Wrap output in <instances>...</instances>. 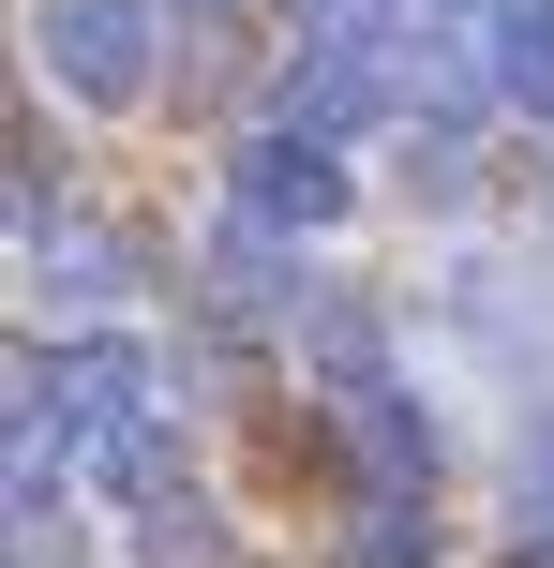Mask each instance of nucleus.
I'll list each match as a JSON object with an SVG mask.
<instances>
[{
  "label": "nucleus",
  "mask_w": 554,
  "mask_h": 568,
  "mask_svg": "<svg viewBox=\"0 0 554 568\" xmlns=\"http://www.w3.org/2000/svg\"><path fill=\"white\" fill-rule=\"evenodd\" d=\"M150 419V344L75 329L60 359H16V449H120Z\"/></svg>",
  "instance_id": "obj_1"
},
{
  "label": "nucleus",
  "mask_w": 554,
  "mask_h": 568,
  "mask_svg": "<svg viewBox=\"0 0 554 568\" xmlns=\"http://www.w3.org/2000/svg\"><path fill=\"white\" fill-rule=\"evenodd\" d=\"M30 45L75 105H150V0H30Z\"/></svg>",
  "instance_id": "obj_2"
},
{
  "label": "nucleus",
  "mask_w": 554,
  "mask_h": 568,
  "mask_svg": "<svg viewBox=\"0 0 554 568\" xmlns=\"http://www.w3.org/2000/svg\"><path fill=\"white\" fill-rule=\"evenodd\" d=\"M225 195H240V225H255V240H330L360 180H345V150H330V135H285V120H270V135L225 165Z\"/></svg>",
  "instance_id": "obj_3"
},
{
  "label": "nucleus",
  "mask_w": 554,
  "mask_h": 568,
  "mask_svg": "<svg viewBox=\"0 0 554 568\" xmlns=\"http://www.w3.org/2000/svg\"><path fill=\"white\" fill-rule=\"evenodd\" d=\"M375 105H390V60L375 45H300L285 90H270V120H285V135H330V150H345Z\"/></svg>",
  "instance_id": "obj_4"
},
{
  "label": "nucleus",
  "mask_w": 554,
  "mask_h": 568,
  "mask_svg": "<svg viewBox=\"0 0 554 568\" xmlns=\"http://www.w3.org/2000/svg\"><path fill=\"white\" fill-rule=\"evenodd\" d=\"M330 419H345V449H360V479H375V494H435V419H420L390 374H375V389H345Z\"/></svg>",
  "instance_id": "obj_5"
},
{
  "label": "nucleus",
  "mask_w": 554,
  "mask_h": 568,
  "mask_svg": "<svg viewBox=\"0 0 554 568\" xmlns=\"http://www.w3.org/2000/svg\"><path fill=\"white\" fill-rule=\"evenodd\" d=\"M90 479H105V494H120L135 524H150V509H180V419L150 404V419L120 434V449H90Z\"/></svg>",
  "instance_id": "obj_6"
},
{
  "label": "nucleus",
  "mask_w": 554,
  "mask_h": 568,
  "mask_svg": "<svg viewBox=\"0 0 554 568\" xmlns=\"http://www.w3.org/2000/svg\"><path fill=\"white\" fill-rule=\"evenodd\" d=\"M495 90L554 120V0H510V16H495Z\"/></svg>",
  "instance_id": "obj_7"
},
{
  "label": "nucleus",
  "mask_w": 554,
  "mask_h": 568,
  "mask_svg": "<svg viewBox=\"0 0 554 568\" xmlns=\"http://www.w3.org/2000/svg\"><path fill=\"white\" fill-rule=\"evenodd\" d=\"M345 568H435V509H420V494H375L360 539H345Z\"/></svg>",
  "instance_id": "obj_8"
},
{
  "label": "nucleus",
  "mask_w": 554,
  "mask_h": 568,
  "mask_svg": "<svg viewBox=\"0 0 554 568\" xmlns=\"http://www.w3.org/2000/svg\"><path fill=\"white\" fill-rule=\"evenodd\" d=\"M135 554H150V568H225V539H210L195 494H180V509H150V524H135Z\"/></svg>",
  "instance_id": "obj_9"
},
{
  "label": "nucleus",
  "mask_w": 554,
  "mask_h": 568,
  "mask_svg": "<svg viewBox=\"0 0 554 568\" xmlns=\"http://www.w3.org/2000/svg\"><path fill=\"white\" fill-rule=\"evenodd\" d=\"M375 16H390V0H300V30H315V45H390Z\"/></svg>",
  "instance_id": "obj_10"
},
{
  "label": "nucleus",
  "mask_w": 554,
  "mask_h": 568,
  "mask_svg": "<svg viewBox=\"0 0 554 568\" xmlns=\"http://www.w3.org/2000/svg\"><path fill=\"white\" fill-rule=\"evenodd\" d=\"M405 16H420V30H495L510 0H405Z\"/></svg>",
  "instance_id": "obj_11"
},
{
  "label": "nucleus",
  "mask_w": 554,
  "mask_h": 568,
  "mask_svg": "<svg viewBox=\"0 0 554 568\" xmlns=\"http://www.w3.org/2000/svg\"><path fill=\"white\" fill-rule=\"evenodd\" d=\"M150 16H180V30H225V16H240V0H150Z\"/></svg>",
  "instance_id": "obj_12"
}]
</instances>
